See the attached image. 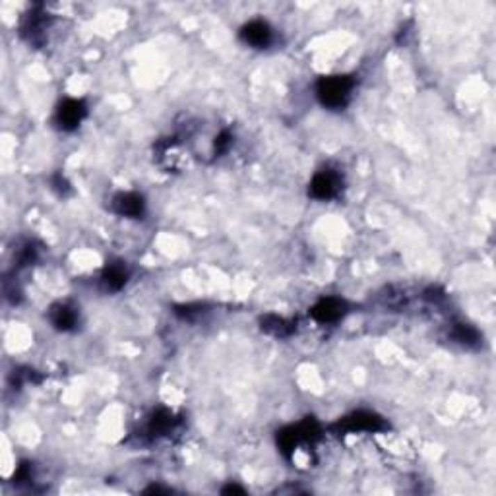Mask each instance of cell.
Masks as SVG:
<instances>
[{
  "mask_svg": "<svg viewBox=\"0 0 496 496\" xmlns=\"http://www.w3.org/2000/svg\"><path fill=\"white\" fill-rule=\"evenodd\" d=\"M355 80L349 76H328L316 86V95L328 109H343L351 97Z\"/></svg>",
  "mask_w": 496,
  "mask_h": 496,
  "instance_id": "obj_1",
  "label": "cell"
},
{
  "mask_svg": "<svg viewBox=\"0 0 496 496\" xmlns=\"http://www.w3.org/2000/svg\"><path fill=\"white\" fill-rule=\"evenodd\" d=\"M339 186H342L339 173L332 171V169H324V171L314 175V179L308 186V194L316 200H332L334 196H337Z\"/></svg>",
  "mask_w": 496,
  "mask_h": 496,
  "instance_id": "obj_2",
  "label": "cell"
},
{
  "mask_svg": "<svg viewBox=\"0 0 496 496\" xmlns=\"http://www.w3.org/2000/svg\"><path fill=\"white\" fill-rule=\"evenodd\" d=\"M88 115V107L81 99H66L61 103V107L56 109V125L58 128H63L66 132H70L74 128L80 127V122L83 117Z\"/></svg>",
  "mask_w": 496,
  "mask_h": 496,
  "instance_id": "obj_3",
  "label": "cell"
},
{
  "mask_svg": "<svg viewBox=\"0 0 496 496\" xmlns=\"http://www.w3.org/2000/svg\"><path fill=\"white\" fill-rule=\"evenodd\" d=\"M241 39L246 45L254 47V49H266L273 41V31H271V27L266 22L254 19V22H248L246 26H243Z\"/></svg>",
  "mask_w": 496,
  "mask_h": 496,
  "instance_id": "obj_4",
  "label": "cell"
},
{
  "mask_svg": "<svg viewBox=\"0 0 496 496\" xmlns=\"http://www.w3.org/2000/svg\"><path fill=\"white\" fill-rule=\"evenodd\" d=\"M342 426L349 433H359V431H367V433H376L386 429L384 419L369 411H359V413H353L351 417L343 419Z\"/></svg>",
  "mask_w": 496,
  "mask_h": 496,
  "instance_id": "obj_5",
  "label": "cell"
},
{
  "mask_svg": "<svg viewBox=\"0 0 496 496\" xmlns=\"http://www.w3.org/2000/svg\"><path fill=\"white\" fill-rule=\"evenodd\" d=\"M310 314L314 318L316 322H322V324H330L339 320L345 314V303L342 298L328 297L318 301L314 307L310 308Z\"/></svg>",
  "mask_w": 496,
  "mask_h": 496,
  "instance_id": "obj_6",
  "label": "cell"
},
{
  "mask_svg": "<svg viewBox=\"0 0 496 496\" xmlns=\"http://www.w3.org/2000/svg\"><path fill=\"white\" fill-rule=\"evenodd\" d=\"M113 209L118 216L125 217H142L145 211V202L136 192H120L113 198Z\"/></svg>",
  "mask_w": 496,
  "mask_h": 496,
  "instance_id": "obj_7",
  "label": "cell"
},
{
  "mask_svg": "<svg viewBox=\"0 0 496 496\" xmlns=\"http://www.w3.org/2000/svg\"><path fill=\"white\" fill-rule=\"evenodd\" d=\"M51 324L61 332H70L78 324V312L68 305H56L51 308Z\"/></svg>",
  "mask_w": 496,
  "mask_h": 496,
  "instance_id": "obj_8",
  "label": "cell"
},
{
  "mask_svg": "<svg viewBox=\"0 0 496 496\" xmlns=\"http://www.w3.org/2000/svg\"><path fill=\"white\" fill-rule=\"evenodd\" d=\"M127 281L128 271L127 266H122V264H111V266H107V270L103 271V275H101V283H103V287L107 289V291H120L127 285Z\"/></svg>",
  "mask_w": 496,
  "mask_h": 496,
  "instance_id": "obj_9",
  "label": "cell"
},
{
  "mask_svg": "<svg viewBox=\"0 0 496 496\" xmlns=\"http://www.w3.org/2000/svg\"><path fill=\"white\" fill-rule=\"evenodd\" d=\"M262 330L273 335H289L293 332V326L278 316H266V318H262Z\"/></svg>",
  "mask_w": 496,
  "mask_h": 496,
  "instance_id": "obj_10",
  "label": "cell"
},
{
  "mask_svg": "<svg viewBox=\"0 0 496 496\" xmlns=\"http://www.w3.org/2000/svg\"><path fill=\"white\" fill-rule=\"evenodd\" d=\"M173 424H175V421H173L171 413L161 409V411H157V413H154V417H152V421H150V433L154 434V436H159V434H165L167 431H171Z\"/></svg>",
  "mask_w": 496,
  "mask_h": 496,
  "instance_id": "obj_11",
  "label": "cell"
},
{
  "mask_svg": "<svg viewBox=\"0 0 496 496\" xmlns=\"http://www.w3.org/2000/svg\"><path fill=\"white\" fill-rule=\"evenodd\" d=\"M454 339L463 345H477L479 332L470 324H456L454 326Z\"/></svg>",
  "mask_w": 496,
  "mask_h": 496,
  "instance_id": "obj_12",
  "label": "cell"
},
{
  "mask_svg": "<svg viewBox=\"0 0 496 496\" xmlns=\"http://www.w3.org/2000/svg\"><path fill=\"white\" fill-rule=\"evenodd\" d=\"M231 145V134L229 132H221L217 136L216 142H214V147H216V154H225Z\"/></svg>",
  "mask_w": 496,
  "mask_h": 496,
  "instance_id": "obj_13",
  "label": "cell"
},
{
  "mask_svg": "<svg viewBox=\"0 0 496 496\" xmlns=\"http://www.w3.org/2000/svg\"><path fill=\"white\" fill-rule=\"evenodd\" d=\"M53 184H54V189L58 190L61 194H64V192L68 190V182L64 181V177H61V175H56V177H54Z\"/></svg>",
  "mask_w": 496,
  "mask_h": 496,
  "instance_id": "obj_14",
  "label": "cell"
},
{
  "mask_svg": "<svg viewBox=\"0 0 496 496\" xmlns=\"http://www.w3.org/2000/svg\"><path fill=\"white\" fill-rule=\"evenodd\" d=\"M223 493H225V495H233V493H239V495H243L244 490H243V488L233 487V485H231V487H227L225 490H223Z\"/></svg>",
  "mask_w": 496,
  "mask_h": 496,
  "instance_id": "obj_15",
  "label": "cell"
}]
</instances>
